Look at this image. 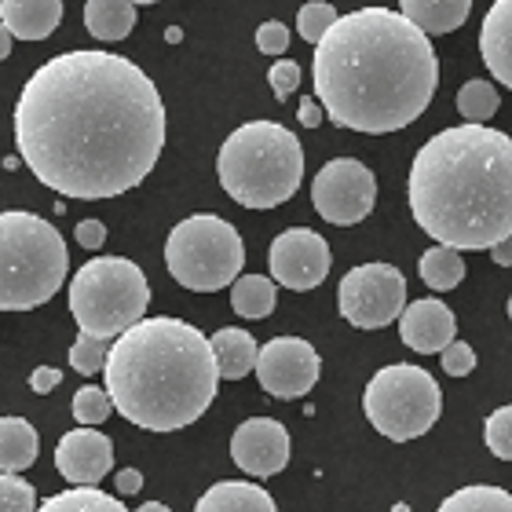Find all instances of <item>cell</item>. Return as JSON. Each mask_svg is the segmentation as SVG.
Returning a JSON list of instances; mask_svg holds the SVG:
<instances>
[{
	"label": "cell",
	"mask_w": 512,
	"mask_h": 512,
	"mask_svg": "<svg viewBox=\"0 0 512 512\" xmlns=\"http://www.w3.org/2000/svg\"><path fill=\"white\" fill-rule=\"evenodd\" d=\"M15 147L63 198H118L158 165L165 103L125 55L85 48L52 55L19 92Z\"/></svg>",
	"instance_id": "cell-1"
},
{
	"label": "cell",
	"mask_w": 512,
	"mask_h": 512,
	"mask_svg": "<svg viewBox=\"0 0 512 512\" xmlns=\"http://www.w3.org/2000/svg\"><path fill=\"white\" fill-rule=\"evenodd\" d=\"M315 99L333 125L352 132H399L428 110L439 88L432 41L392 8L337 15L311 59Z\"/></svg>",
	"instance_id": "cell-2"
},
{
	"label": "cell",
	"mask_w": 512,
	"mask_h": 512,
	"mask_svg": "<svg viewBox=\"0 0 512 512\" xmlns=\"http://www.w3.org/2000/svg\"><path fill=\"white\" fill-rule=\"evenodd\" d=\"M406 198L439 246L461 253L512 238V136L469 121L436 132L410 165Z\"/></svg>",
	"instance_id": "cell-3"
},
{
	"label": "cell",
	"mask_w": 512,
	"mask_h": 512,
	"mask_svg": "<svg viewBox=\"0 0 512 512\" xmlns=\"http://www.w3.org/2000/svg\"><path fill=\"white\" fill-rule=\"evenodd\" d=\"M107 395L125 421L147 432L194 425L213 406L220 374L198 326L183 319H139L107 348Z\"/></svg>",
	"instance_id": "cell-4"
},
{
	"label": "cell",
	"mask_w": 512,
	"mask_h": 512,
	"mask_svg": "<svg viewBox=\"0 0 512 512\" xmlns=\"http://www.w3.org/2000/svg\"><path fill=\"white\" fill-rule=\"evenodd\" d=\"M216 176L238 205L275 209L289 202L304 180L300 139L278 121H246L224 139Z\"/></svg>",
	"instance_id": "cell-5"
},
{
	"label": "cell",
	"mask_w": 512,
	"mask_h": 512,
	"mask_svg": "<svg viewBox=\"0 0 512 512\" xmlns=\"http://www.w3.org/2000/svg\"><path fill=\"white\" fill-rule=\"evenodd\" d=\"M70 271L63 235L22 209L0 213V311H33L63 289Z\"/></svg>",
	"instance_id": "cell-6"
},
{
	"label": "cell",
	"mask_w": 512,
	"mask_h": 512,
	"mask_svg": "<svg viewBox=\"0 0 512 512\" xmlns=\"http://www.w3.org/2000/svg\"><path fill=\"white\" fill-rule=\"evenodd\" d=\"M150 286L139 264L125 256H96L70 282V315L81 333L114 341L147 315Z\"/></svg>",
	"instance_id": "cell-7"
},
{
	"label": "cell",
	"mask_w": 512,
	"mask_h": 512,
	"mask_svg": "<svg viewBox=\"0 0 512 512\" xmlns=\"http://www.w3.org/2000/svg\"><path fill=\"white\" fill-rule=\"evenodd\" d=\"M165 264L183 289L216 293V289L231 286L242 275L246 246H242V235L227 224L224 216L194 213L169 231Z\"/></svg>",
	"instance_id": "cell-8"
},
{
	"label": "cell",
	"mask_w": 512,
	"mask_h": 512,
	"mask_svg": "<svg viewBox=\"0 0 512 512\" xmlns=\"http://www.w3.org/2000/svg\"><path fill=\"white\" fill-rule=\"evenodd\" d=\"M366 421L384 439L406 443V439L425 436L443 414V392L436 377L414 363H392L377 370L374 381L363 392Z\"/></svg>",
	"instance_id": "cell-9"
},
{
	"label": "cell",
	"mask_w": 512,
	"mask_h": 512,
	"mask_svg": "<svg viewBox=\"0 0 512 512\" xmlns=\"http://www.w3.org/2000/svg\"><path fill=\"white\" fill-rule=\"evenodd\" d=\"M337 308L355 330H384L406 308V278L395 264H359L337 286Z\"/></svg>",
	"instance_id": "cell-10"
},
{
	"label": "cell",
	"mask_w": 512,
	"mask_h": 512,
	"mask_svg": "<svg viewBox=\"0 0 512 512\" xmlns=\"http://www.w3.org/2000/svg\"><path fill=\"white\" fill-rule=\"evenodd\" d=\"M377 202V180L363 161L355 158H333L326 161L311 183V205L326 224L352 227L374 213Z\"/></svg>",
	"instance_id": "cell-11"
},
{
	"label": "cell",
	"mask_w": 512,
	"mask_h": 512,
	"mask_svg": "<svg viewBox=\"0 0 512 512\" xmlns=\"http://www.w3.org/2000/svg\"><path fill=\"white\" fill-rule=\"evenodd\" d=\"M256 381L275 399H300L319 381V352L300 337H275L256 352Z\"/></svg>",
	"instance_id": "cell-12"
},
{
	"label": "cell",
	"mask_w": 512,
	"mask_h": 512,
	"mask_svg": "<svg viewBox=\"0 0 512 512\" xmlns=\"http://www.w3.org/2000/svg\"><path fill=\"white\" fill-rule=\"evenodd\" d=\"M267 264H271V278H275L278 286L308 293V289L326 282L333 256L330 246H326V238L315 235L311 227H289V231H282L271 242Z\"/></svg>",
	"instance_id": "cell-13"
},
{
	"label": "cell",
	"mask_w": 512,
	"mask_h": 512,
	"mask_svg": "<svg viewBox=\"0 0 512 512\" xmlns=\"http://www.w3.org/2000/svg\"><path fill=\"white\" fill-rule=\"evenodd\" d=\"M231 458L242 472L267 480L289 465V432L275 417H249L231 436Z\"/></svg>",
	"instance_id": "cell-14"
},
{
	"label": "cell",
	"mask_w": 512,
	"mask_h": 512,
	"mask_svg": "<svg viewBox=\"0 0 512 512\" xmlns=\"http://www.w3.org/2000/svg\"><path fill=\"white\" fill-rule=\"evenodd\" d=\"M55 469L77 487H96L114 469V443L99 428H74L55 447Z\"/></svg>",
	"instance_id": "cell-15"
},
{
	"label": "cell",
	"mask_w": 512,
	"mask_h": 512,
	"mask_svg": "<svg viewBox=\"0 0 512 512\" xmlns=\"http://www.w3.org/2000/svg\"><path fill=\"white\" fill-rule=\"evenodd\" d=\"M395 322H399V337H403V344L417 355H439L450 341H454V333H458L454 311L436 297L406 304L403 315H399Z\"/></svg>",
	"instance_id": "cell-16"
},
{
	"label": "cell",
	"mask_w": 512,
	"mask_h": 512,
	"mask_svg": "<svg viewBox=\"0 0 512 512\" xmlns=\"http://www.w3.org/2000/svg\"><path fill=\"white\" fill-rule=\"evenodd\" d=\"M480 55L494 81L512 88V0H494L483 15Z\"/></svg>",
	"instance_id": "cell-17"
},
{
	"label": "cell",
	"mask_w": 512,
	"mask_h": 512,
	"mask_svg": "<svg viewBox=\"0 0 512 512\" xmlns=\"http://www.w3.org/2000/svg\"><path fill=\"white\" fill-rule=\"evenodd\" d=\"M0 22L19 41H44L63 22V0H0Z\"/></svg>",
	"instance_id": "cell-18"
},
{
	"label": "cell",
	"mask_w": 512,
	"mask_h": 512,
	"mask_svg": "<svg viewBox=\"0 0 512 512\" xmlns=\"http://www.w3.org/2000/svg\"><path fill=\"white\" fill-rule=\"evenodd\" d=\"M399 15L414 22L425 37L454 33L472 15V0H399Z\"/></svg>",
	"instance_id": "cell-19"
},
{
	"label": "cell",
	"mask_w": 512,
	"mask_h": 512,
	"mask_svg": "<svg viewBox=\"0 0 512 512\" xmlns=\"http://www.w3.org/2000/svg\"><path fill=\"white\" fill-rule=\"evenodd\" d=\"M194 512H278L275 498L249 480H224L213 483L198 498Z\"/></svg>",
	"instance_id": "cell-20"
},
{
	"label": "cell",
	"mask_w": 512,
	"mask_h": 512,
	"mask_svg": "<svg viewBox=\"0 0 512 512\" xmlns=\"http://www.w3.org/2000/svg\"><path fill=\"white\" fill-rule=\"evenodd\" d=\"M209 348H213V359H216V374L224 377V381H242L256 366V352H260L253 333L238 330V326L216 330Z\"/></svg>",
	"instance_id": "cell-21"
},
{
	"label": "cell",
	"mask_w": 512,
	"mask_h": 512,
	"mask_svg": "<svg viewBox=\"0 0 512 512\" xmlns=\"http://www.w3.org/2000/svg\"><path fill=\"white\" fill-rule=\"evenodd\" d=\"M41 454V436L26 417H0V472L30 469Z\"/></svg>",
	"instance_id": "cell-22"
},
{
	"label": "cell",
	"mask_w": 512,
	"mask_h": 512,
	"mask_svg": "<svg viewBox=\"0 0 512 512\" xmlns=\"http://www.w3.org/2000/svg\"><path fill=\"white\" fill-rule=\"evenodd\" d=\"M136 26L132 0H85V30L96 41H125Z\"/></svg>",
	"instance_id": "cell-23"
},
{
	"label": "cell",
	"mask_w": 512,
	"mask_h": 512,
	"mask_svg": "<svg viewBox=\"0 0 512 512\" xmlns=\"http://www.w3.org/2000/svg\"><path fill=\"white\" fill-rule=\"evenodd\" d=\"M278 304L275 282L264 275H242L231 282V308L242 319H267Z\"/></svg>",
	"instance_id": "cell-24"
},
{
	"label": "cell",
	"mask_w": 512,
	"mask_h": 512,
	"mask_svg": "<svg viewBox=\"0 0 512 512\" xmlns=\"http://www.w3.org/2000/svg\"><path fill=\"white\" fill-rule=\"evenodd\" d=\"M417 271H421V282H425L428 289L447 293V289L461 286V278H465V260H461L458 249L436 246V249H428V253H421Z\"/></svg>",
	"instance_id": "cell-25"
},
{
	"label": "cell",
	"mask_w": 512,
	"mask_h": 512,
	"mask_svg": "<svg viewBox=\"0 0 512 512\" xmlns=\"http://www.w3.org/2000/svg\"><path fill=\"white\" fill-rule=\"evenodd\" d=\"M33 512H128L118 498L103 494L99 487H74V491L44 498Z\"/></svg>",
	"instance_id": "cell-26"
},
{
	"label": "cell",
	"mask_w": 512,
	"mask_h": 512,
	"mask_svg": "<svg viewBox=\"0 0 512 512\" xmlns=\"http://www.w3.org/2000/svg\"><path fill=\"white\" fill-rule=\"evenodd\" d=\"M436 512H512V494L505 487L476 483V487L454 491Z\"/></svg>",
	"instance_id": "cell-27"
},
{
	"label": "cell",
	"mask_w": 512,
	"mask_h": 512,
	"mask_svg": "<svg viewBox=\"0 0 512 512\" xmlns=\"http://www.w3.org/2000/svg\"><path fill=\"white\" fill-rule=\"evenodd\" d=\"M502 107V96H498V88L491 81H469V85H461L458 92V110L461 118L469 121V125H483V121H491Z\"/></svg>",
	"instance_id": "cell-28"
},
{
	"label": "cell",
	"mask_w": 512,
	"mask_h": 512,
	"mask_svg": "<svg viewBox=\"0 0 512 512\" xmlns=\"http://www.w3.org/2000/svg\"><path fill=\"white\" fill-rule=\"evenodd\" d=\"M114 414V403H110L107 388H96V384H85V388H77L74 395V421H81L85 428L99 425V421H107Z\"/></svg>",
	"instance_id": "cell-29"
},
{
	"label": "cell",
	"mask_w": 512,
	"mask_h": 512,
	"mask_svg": "<svg viewBox=\"0 0 512 512\" xmlns=\"http://www.w3.org/2000/svg\"><path fill=\"white\" fill-rule=\"evenodd\" d=\"M333 22H337V8H333V4H326V0H311V4H304V8H300L297 30L308 44H319L322 33L330 30Z\"/></svg>",
	"instance_id": "cell-30"
},
{
	"label": "cell",
	"mask_w": 512,
	"mask_h": 512,
	"mask_svg": "<svg viewBox=\"0 0 512 512\" xmlns=\"http://www.w3.org/2000/svg\"><path fill=\"white\" fill-rule=\"evenodd\" d=\"M483 439H487V450L494 458L512 461V406H498L487 425H483Z\"/></svg>",
	"instance_id": "cell-31"
},
{
	"label": "cell",
	"mask_w": 512,
	"mask_h": 512,
	"mask_svg": "<svg viewBox=\"0 0 512 512\" xmlns=\"http://www.w3.org/2000/svg\"><path fill=\"white\" fill-rule=\"evenodd\" d=\"M37 491L19 480V472H0V512H33Z\"/></svg>",
	"instance_id": "cell-32"
},
{
	"label": "cell",
	"mask_w": 512,
	"mask_h": 512,
	"mask_svg": "<svg viewBox=\"0 0 512 512\" xmlns=\"http://www.w3.org/2000/svg\"><path fill=\"white\" fill-rule=\"evenodd\" d=\"M103 363H107V341L81 333V337L74 341V348H70V366H74L77 374L92 377L103 370Z\"/></svg>",
	"instance_id": "cell-33"
},
{
	"label": "cell",
	"mask_w": 512,
	"mask_h": 512,
	"mask_svg": "<svg viewBox=\"0 0 512 512\" xmlns=\"http://www.w3.org/2000/svg\"><path fill=\"white\" fill-rule=\"evenodd\" d=\"M267 81H271V88H275L278 103H286V99L300 88V66L293 63V59H278V63L267 70Z\"/></svg>",
	"instance_id": "cell-34"
},
{
	"label": "cell",
	"mask_w": 512,
	"mask_h": 512,
	"mask_svg": "<svg viewBox=\"0 0 512 512\" xmlns=\"http://www.w3.org/2000/svg\"><path fill=\"white\" fill-rule=\"evenodd\" d=\"M439 359H443V370H447L450 377H469L472 370H476V352H472L465 341H450L443 352H439Z\"/></svg>",
	"instance_id": "cell-35"
},
{
	"label": "cell",
	"mask_w": 512,
	"mask_h": 512,
	"mask_svg": "<svg viewBox=\"0 0 512 512\" xmlns=\"http://www.w3.org/2000/svg\"><path fill=\"white\" fill-rule=\"evenodd\" d=\"M256 48H260L264 55H286V48H289L286 22H278V19L264 22V26L256 30Z\"/></svg>",
	"instance_id": "cell-36"
},
{
	"label": "cell",
	"mask_w": 512,
	"mask_h": 512,
	"mask_svg": "<svg viewBox=\"0 0 512 512\" xmlns=\"http://www.w3.org/2000/svg\"><path fill=\"white\" fill-rule=\"evenodd\" d=\"M77 246H85V249H99L103 242H107V227L99 224V220H81L77 224Z\"/></svg>",
	"instance_id": "cell-37"
},
{
	"label": "cell",
	"mask_w": 512,
	"mask_h": 512,
	"mask_svg": "<svg viewBox=\"0 0 512 512\" xmlns=\"http://www.w3.org/2000/svg\"><path fill=\"white\" fill-rule=\"evenodd\" d=\"M59 381H63V374H59L55 366H37V370L30 374V388L37 395H48Z\"/></svg>",
	"instance_id": "cell-38"
},
{
	"label": "cell",
	"mask_w": 512,
	"mask_h": 512,
	"mask_svg": "<svg viewBox=\"0 0 512 512\" xmlns=\"http://www.w3.org/2000/svg\"><path fill=\"white\" fill-rule=\"evenodd\" d=\"M114 483H118L121 494H139V491H143V476H139V469H121L118 476H114Z\"/></svg>",
	"instance_id": "cell-39"
},
{
	"label": "cell",
	"mask_w": 512,
	"mask_h": 512,
	"mask_svg": "<svg viewBox=\"0 0 512 512\" xmlns=\"http://www.w3.org/2000/svg\"><path fill=\"white\" fill-rule=\"evenodd\" d=\"M300 125L304 128H319L322 125V107L315 103V99H300Z\"/></svg>",
	"instance_id": "cell-40"
},
{
	"label": "cell",
	"mask_w": 512,
	"mask_h": 512,
	"mask_svg": "<svg viewBox=\"0 0 512 512\" xmlns=\"http://www.w3.org/2000/svg\"><path fill=\"white\" fill-rule=\"evenodd\" d=\"M491 260H494L498 267H512V238H505V242L491 246Z\"/></svg>",
	"instance_id": "cell-41"
},
{
	"label": "cell",
	"mask_w": 512,
	"mask_h": 512,
	"mask_svg": "<svg viewBox=\"0 0 512 512\" xmlns=\"http://www.w3.org/2000/svg\"><path fill=\"white\" fill-rule=\"evenodd\" d=\"M8 52H11V33L4 30V22H0V63L8 59Z\"/></svg>",
	"instance_id": "cell-42"
},
{
	"label": "cell",
	"mask_w": 512,
	"mask_h": 512,
	"mask_svg": "<svg viewBox=\"0 0 512 512\" xmlns=\"http://www.w3.org/2000/svg\"><path fill=\"white\" fill-rule=\"evenodd\" d=\"M136 512H172V509H165L161 502H147V505H139Z\"/></svg>",
	"instance_id": "cell-43"
},
{
	"label": "cell",
	"mask_w": 512,
	"mask_h": 512,
	"mask_svg": "<svg viewBox=\"0 0 512 512\" xmlns=\"http://www.w3.org/2000/svg\"><path fill=\"white\" fill-rule=\"evenodd\" d=\"M392 512H410V505H403V502H399V505H395Z\"/></svg>",
	"instance_id": "cell-44"
},
{
	"label": "cell",
	"mask_w": 512,
	"mask_h": 512,
	"mask_svg": "<svg viewBox=\"0 0 512 512\" xmlns=\"http://www.w3.org/2000/svg\"><path fill=\"white\" fill-rule=\"evenodd\" d=\"M132 4H158V0H132Z\"/></svg>",
	"instance_id": "cell-45"
},
{
	"label": "cell",
	"mask_w": 512,
	"mask_h": 512,
	"mask_svg": "<svg viewBox=\"0 0 512 512\" xmlns=\"http://www.w3.org/2000/svg\"><path fill=\"white\" fill-rule=\"evenodd\" d=\"M509 319H512V297H509Z\"/></svg>",
	"instance_id": "cell-46"
}]
</instances>
